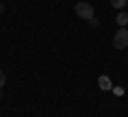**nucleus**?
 Masks as SVG:
<instances>
[{
    "instance_id": "nucleus-6",
    "label": "nucleus",
    "mask_w": 128,
    "mask_h": 117,
    "mask_svg": "<svg viewBox=\"0 0 128 117\" xmlns=\"http://www.w3.org/2000/svg\"><path fill=\"white\" fill-rule=\"evenodd\" d=\"M4 83H6V75H4V70H0V90L4 87Z\"/></svg>"
},
{
    "instance_id": "nucleus-2",
    "label": "nucleus",
    "mask_w": 128,
    "mask_h": 117,
    "mask_svg": "<svg viewBox=\"0 0 128 117\" xmlns=\"http://www.w3.org/2000/svg\"><path fill=\"white\" fill-rule=\"evenodd\" d=\"M113 47L120 49V51L128 47V30L126 28H120V30L113 34Z\"/></svg>"
},
{
    "instance_id": "nucleus-4",
    "label": "nucleus",
    "mask_w": 128,
    "mask_h": 117,
    "mask_svg": "<svg viewBox=\"0 0 128 117\" xmlns=\"http://www.w3.org/2000/svg\"><path fill=\"white\" fill-rule=\"evenodd\" d=\"M115 19H118L120 28H126V23H128V13H126V11H120V13H118V17H115Z\"/></svg>"
},
{
    "instance_id": "nucleus-7",
    "label": "nucleus",
    "mask_w": 128,
    "mask_h": 117,
    "mask_svg": "<svg viewBox=\"0 0 128 117\" xmlns=\"http://www.w3.org/2000/svg\"><path fill=\"white\" fill-rule=\"evenodd\" d=\"M88 21H90V26H94V28L98 26V19H94V17H92V19H88Z\"/></svg>"
},
{
    "instance_id": "nucleus-5",
    "label": "nucleus",
    "mask_w": 128,
    "mask_h": 117,
    "mask_svg": "<svg viewBox=\"0 0 128 117\" xmlns=\"http://www.w3.org/2000/svg\"><path fill=\"white\" fill-rule=\"evenodd\" d=\"M111 4H113L115 9H124V6L128 4V0H111Z\"/></svg>"
},
{
    "instance_id": "nucleus-3",
    "label": "nucleus",
    "mask_w": 128,
    "mask_h": 117,
    "mask_svg": "<svg viewBox=\"0 0 128 117\" xmlns=\"http://www.w3.org/2000/svg\"><path fill=\"white\" fill-rule=\"evenodd\" d=\"M98 87L100 90H111V79L107 75H100L98 77Z\"/></svg>"
},
{
    "instance_id": "nucleus-8",
    "label": "nucleus",
    "mask_w": 128,
    "mask_h": 117,
    "mask_svg": "<svg viewBox=\"0 0 128 117\" xmlns=\"http://www.w3.org/2000/svg\"><path fill=\"white\" fill-rule=\"evenodd\" d=\"M0 13H4V4L2 2H0Z\"/></svg>"
},
{
    "instance_id": "nucleus-1",
    "label": "nucleus",
    "mask_w": 128,
    "mask_h": 117,
    "mask_svg": "<svg viewBox=\"0 0 128 117\" xmlns=\"http://www.w3.org/2000/svg\"><path fill=\"white\" fill-rule=\"evenodd\" d=\"M75 13L81 19H92L94 17V6H92L90 2H77V4H75Z\"/></svg>"
}]
</instances>
